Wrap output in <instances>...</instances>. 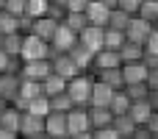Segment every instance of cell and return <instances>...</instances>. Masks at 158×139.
<instances>
[{
  "instance_id": "cell-1",
  "label": "cell",
  "mask_w": 158,
  "mask_h": 139,
  "mask_svg": "<svg viewBox=\"0 0 158 139\" xmlns=\"http://www.w3.org/2000/svg\"><path fill=\"white\" fill-rule=\"evenodd\" d=\"M50 42L36 36V33H22V45H19V61H31V59H50Z\"/></svg>"
},
{
  "instance_id": "cell-2",
  "label": "cell",
  "mask_w": 158,
  "mask_h": 139,
  "mask_svg": "<svg viewBox=\"0 0 158 139\" xmlns=\"http://www.w3.org/2000/svg\"><path fill=\"white\" fill-rule=\"evenodd\" d=\"M92 81H94V78L86 75V72H78V75H72V78L67 81V95H69L72 106H86V103H89Z\"/></svg>"
},
{
  "instance_id": "cell-3",
  "label": "cell",
  "mask_w": 158,
  "mask_h": 139,
  "mask_svg": "<svg viewBox=\"0 0 158 139\" xmlns=\"http://www.w3.org/2000/svg\"><path fill=\"white\" fill-rule=\"evenodd\" d=\"M75 42H78V33H75L69 25H64V22L58 20V25H56V31H53V36H50V50H53V53H69ZM53 53H50V56H53Z\"/></svg>"
},
{
  "instance_id": "cell-4",
  "label": "cell",
  "mask_w": 158,
  "mask_h": 139,
  "mask_svg": "<svg viewBox=\"0 0 158 139\" xmlns=\"http://www.w3.org/2000/svg\"><path fill=\"white\" fill-rule=\"evenodd\" d=\"M150 31H153V22H150V20H144V17H139V14H131V20H128V25H125V39L144 45V39L150 36Z\"/></svg>"
},
{
  "instance_id": "cell-5",
  "label": "cell",
  "mask_w": 158,
  "mask_h": 139,
  "mask_svg": "<svg viewBox=\"0 0 158 139\" xmlns=\"http://www.w3.org/2000/svg\"><path fill=\"white\" fill-rule=\"evenodd\" d=\"M50 72H53L50 59H31V61H22L19 67V78H31V81H42Z\"/></svg>"
},
{
  "instance_id": "cell-6",
  "label": "cell",
  "mask_w": 158,
  "mask_h": 139,
  "mask_svg": "<svg viewBox=\"0 0 158 139\" xmlns=\"http://www.w3.org/2000/svg\"><path fill=\"white\" fill-rule=\"evenodd\" d=\"M119 70H122V81L125 84H147L150 67L144 64V59H139V61H122Z\"/></svg>"
},
{
  "instance_id": "cell-7",
  "label": "cell",
  "mask_w": 158,
  "mask_h": 139,
  "mask_svg": "<svg viewBox=\"0 0 158 139\" xmlns=\"http://www.w3.org/2000/svg\"><path fill=\"white\" fill-rule=\"evenodd\" d=\"M67 134H89V114L86 106H72L67 111Z\"/></svg>"
},
{
  "instance_id": "cell-8",
  "label": "cell",
  "mask_w": 158,
  "mask_h": 139,
  "mask_svg": "<svg viewBox=\"0 0 158 139\" xmlns=\"http://www.w3.org/2000/svg\"><path fill=\"white\" fill-rule=\"evenodd\" d=\"M50 67H53V72H58V75H61V78H67V81H69L72 75H78V72H81V67L72 61V56H69V53H53V56H50Z\"/></svg>"
},
{
  "instance_id": "cell-9",
  "label": "cell",
  "mask_w": 158,
  "mask_h": 139,
  "mask_svg": "<svg viewBox=\"0 0 158 139\" xmlns=\"http://www.w3.org/2000/svg\"><path fill=\"white\" fill-rule=\"evenodd\" d=\"M108 6L106 3H100V0H89L86 3V8H83V14H86V22L89 25H100V28H106V22H108Z\"/></svg>"
},
{
  "instance_id": "cell-10",
  "label": "cell",
  "mask_w": 158,
  "mask_h": 139,
  "mask_svg": "<svg viewBox=\"0 0 158 139\" xmlns=\"http://www.w3.org/2000/svg\"><path fill=\"white\" fill-rule=\"evenodd\" d=\"M17 134H28V137L44 134V117L31 114V111H25V109H22V114H19V131H17Z\"/></svg>"
},
{
  "instance_id": "cell-11",
  "label": "cell",
  "mask_w": 158,
  "mask_h": 139,
  "mask_svg": "<svg viewBox=\"0 0 158 139\" xmlns=\"http://www.w3.org/2000/svg\"><path fill=\"white\" fill-rule=\"evenodd\" d=\"M17 89H19V72H14V70L0 72V98L8 100V103H14Z\"/></svg>"
},
{
  "instance_id": "cell-12",
  "label": "cell",
  "mask_w": 158,
  "mask_h": 139,
  "mask_svg": "<svg viewBox=\"0 0 158 139\" xmlns=\"http://www.w3.org/2000/svg\"><path fill=\"white\" fill-rule=\"evenodd\" d=\"M78 42H81L83 47H89L92 53H97V50L103 47V28H100V25H86V28L78 33Z\"/></svg>"
},
{
  "instance_id": "cell-13",
  "label": "cell",
  "mask_w": 158,
  "mask_h": 139,
  "mask_svg": "<svg viewBox=\"0 0 158 139\" xmlns=\"http://www.w3.org/2000/svg\"><path fill=\"white\" fill-rule=\"evenodd\" d=\"M86 114H89V131L106 128L114 120V114L108 111V106H86Z\"/></svg>"
},
{
  "instance_id": "cell-14",
  "label": "cell",
  "mask_w": 158,
  "mask_h": 139,
  "mask_svg": "<svg viewBox=\"0 0 158 139\" xmlns=\"http://www.w3.org/2000/svg\"><path fill=\"white\" fill-rule=\"evenodd\" d=\"M44 134L64 137V134H67V111H56V109H50V111L44 114Z\"/></svg>"
},
{
  "instance_id": "cell-15",
  "label": "cell",
  "mask_w": 158,
  "mask_h": 139,
  "mask_svg": "<svg viewBox=\"0 0 158 139\" xmlns=\"http://www.w3.org/2000/svg\"><path fill=\"white\" fill-rule=\"evenodd\" d=\"M56 25H58V20H56V17L42 14V17H33V20H31V33H36V36H42V39H47V42H50V36H53Z\"/></svg>"
},
{
  "instance_id": "cell-16",
  "label": "cell",
  "mask_w": 158,
  "mask_h": 139,
  "mask_svg": "<svg viewBox=\"0 0 158 139\" xmlns=\"http://www.w3.org/2000/svg\"><path fill=\"white\" fill-rule=\"evenodd\" d=\"M111 95H114V89H111L108 84H103L100 78H94V81H92V92H89V103H86V106H108Z\"/></svg>"
},
{
  "instance_id": "cell-17",
  "label": "cell",
  "mask_w": 158,
  "mask_h": 139,
  "mask_svg": "<svg viewBox=\"0 0 158 139\" xmlns=\"http://www.w3.org/2000/svg\"><path fill=\"white\" fill-rule=\"evenodd\" d=\"M119 64H122L119 53L117 50H108V47H100L94 53V61H92L94 70H111V67H119Z\"/></svg>"
},
{
  "instance_id": "cell-18",
  "label": "cell",
  "mask_w": 158,
  "mask_h": 139,
  "mask_svg": "<svg viewBox=\"0 0 158 139\" xmlns=\"http://www.w3.org/2000/svg\"><path fill=\"white\" fill-rule=\"evenodd\" d=\"M69 56H72V61L81 67V72H86V70H92V61H94V53L89 50V47H83L81 42H75L72 45V50H69Z\"/></svg>"
},
{
  "instance_id": "cell-19",
  "label": "cell",
  "mask_w": 158,
  "mask_h": 139,
  "mask_svg": "<svg viewBox=\"0 0 158 139\" xmlns=\"http://www.w3.org/2000/svg\"><path fill=\"white\" fill-rule=\"evenodd\" d=\"M67 89V78H61L58 72H50L47 78H42V92L47 95V98H53V95H58V92H64Z\"/></svg>"
},
{
  "instance_id": "cell-20",
  "label": "cell",
  "mask_w": 158,
  "mask_h": 139,
  "mask_svg": "<svg viewBox=\"0 0 158 139\" xmlns=\"http://www.w3.org/2000/svg\"><path fill=\"white\" fill-rule=\"evenodd\" d=\"M117 53H119V59H122V61H139V59L144 56V45L125 39V42H122V47H119Z\"/></svg>"
},
{
  "instance_id": "cell-21",
  "label": "cell",
  "mask_w": 158,
  "mask_h": 139,
  "mask_svg": "<svg viewBox=\"0 0 158 139\" xmlns=\"http://www.w3.org/2000/svg\"><path fill=\"white\" fill-rule=\"evenodd\" d=\"M122 42H125V31H119V28H103V47L119 50Z\"/></svg>"
},
{
  "instance_id": "cell-22",
  "label": "cell",
  "mask_w": 158,
  "mask_h": 139,
  "mask_svg": "<svg viewBox=\"0 0 158 139\" xmlns=\"http://www.w3.org/2000/svg\"><path fill=\"white\" fill-rule=\"evenodd\" d=\"M128 106H131V98L125 95V89H114V95H111V100H108V111H111V114H125Z\"/></svg>"
},
{
  "instance_id": "cell-23",
  "label": "cell",
  "mask_w": 158,
  "mask_h": 139,
  "mask_svg": "<svg viewBox=\"0 0 158 139\" xmlns=\"http://www.w3.org/2000/svg\"><path fill=\"white\" fill-rule=\"evenodd\" d=\"M97 72H100L97 78H100L103 84H108L111 89H122V86H125V81H122V70H119V67H111V70H97Z\"/></svg>"
},
{
  "instance_id": "cell-24",
  "label": "cell",
  "mask_w": 158,
  "mask_h": 139,
  "mask_svg": "<svg viewBox=\"0 0 158 139\" xmlns=\"http://www.w3.org/2000/svg\"><path fill=\"white\" fill-rule=\"evenodd\" d=\"M25 111H31V114H39V117H44L47 111H50V98L42 92V95H36V98H31L28 103H25Z\"/></svg>"
},
{
  "instance_id": "cell-25",
  "label": "cell",
  "mask_w": 158,
  "mask_h": 139,
  "mask_svg": "<svg viewBox=\"0 0 158 139\" xmlns=\"http://www.w3.org/2000/svg\"><path fill=\"white\" fill-rule=\"evenodd\" d=\"M61 22H64V25H69L75 33H81V31L89 25V22H86V14H83V11H64Z\"/></svg>"
},
{
  "instance_id": "cell-26",
  "label": "cell",
  "mask_w": 158,
  "mask_h": 139,
  "mask_svg": "<svg viewBox=\"0 0 158 139\" xmlns=\"http://www.w3.org/2000/svg\"><path fill=\"white\" fill-rule=\"evenodd\" d=\"M19 45H22V33H19V31H14V33H3L0 47H3L8 56H19Z\"/></svg>"
},
{
  "instance_id": "cell-27",
  "label": "cell",
  "mask_w": 158,
  "mask_h": 139,
  "mask_svg": "<svg viewBox=\"0 0 158 139\" xmlns=\"http://www.w3.org/2000/svg\"><path fill=\"white\" fill-rule=\"evenodd\" d=\"M128 20H131V14L114 6V8L108 11V22H106V28H119V31H125V25H128Z\"/></svg>"
},
{
  "instance_id": "cell-28",
  "label": "cell",
  "mask_w": 158,
  "mask_h": 139,
  "mask_svg": "<svg viewBox=\"0 0 158 139\" xmlns=\"http://www.w3.org/2000/svg\"><path fill=\"white\" fill-rule=\"evenodd\" d=\"M14 31H19V17L0 8V33H14Z\"/></svg>"
},
{
  "instance_id": "cell-29",
  "label": "cell",
  "mask_w": 158,
  "mask_h": 139,
  "mask_svg": "<svg viewBox=\"0 0 158 139\" xmlns=\"http://www.w3.org/2000/svg\"><path fill=\"white\" fill-rule=\"evenodd\" d=\"M47 8H50V0H25V14H28L31 20L47 14Z\"/></svg>"
},
{
  "instance_id": "cell-30",
  "label": "cell",
  "mask_w": 158,
  "mask_h": 139,
  "mask_svg": "<svg viewBox=\"0 0 158 139\" xmlns=\"http://www.w3.org/2000/svg\"><path fill=\"white\" fill-rule=\"evenodd\" d=\"M50 109H56V111H69V109H72V100H69V95H67V89L50 98Z\"/></svg>"
},
{
  "instance_id": "cell-31",
  "label": "cell",
  "mask_w": 158,
  "mask_h": 139,
  "mask_svg": "<svg viewBox=\"0 0 158 139\" xmlns=\"http://www.w3.org/2000/svg\"><path fill=\"white\" fill-rule=\"evenodd\" d=\"M139 17H144V20H156V14H158V0H142L139 3V11H136Z\"/></svg>"
},
{
  "instance_id": "cell-32",
  "label": "cell",
  "mask_w": 158,
  "mask_h": 139,
  "mask_svg": "<svg viewBox=\"0 0 158 139\" xmlns=\"http://www.w3.org/2000/svg\"><path fill=\"white\" fill-rule=\"evenodd\" d=\"M122 89H125V95H128L131 100H139V98H147V92H150V86H147V84H125Z\"/></svg>"
},
{
  "instance_id": "cell-33",
  "label": "cell",
  "mask_w": 158,
  "mask_h": 139,
  "mask_svg": "<svg viewBox=\"0 0 158 139\" xmlns=\"http://www.w3.org/2000/svg\"><path fill=\"white\" fill-rule=\"evenodd\" d=\"M144 53L158 56V28H153V31H150V36L144 39Z\"/></svg>"
},
{
  "instance_id": "cell-34",
  "label": "cell",
  "mask_w": 158,
  "mask_h": 139,
  "mask_svg": "<svg viewBox=\"0 0 158 139\" xmlns=\"http://www.w3.org/2000/svg\"><path fill=\"white\" fill-rule=\"evenodd\" d=\"M3 8L19 17V14H25V0H6V3H3Z\"/></svg>"
},
{
  "instance_id": "cell-35",
  "label": "cell",
  "mask_w": 158,
  "mask_h": 139,
  "mask_svg": "<svg viewBox=\"0 0 158 139\" xmlns=\"http://www.w3.org/2000/svg\"><path fill=\"white\" fill-rule=\"evenodd\" d=\"M14 59H17V56H8V53L0 47V72H6V70H14V72H17V67H14Z\"/></svg>"
},
{
  "instance_id": "cell-36",
  "label": "cell",
  "mask_w": 158,
  "mask_h": 139,
  "mask_svg": "<svg viewBox=\"0 0 158 139\" xmlns=\"http://www.w3.org/2000/svg\"><path fill=\"white\" fill-rule=\"evenodd\" d=\"M139 3H142V0H117V8H122V11H128V14H136V11H139Z\"/></svg>"
},
{
  "instance_id": "cell-37",
  "label": "cell",
  "mask_w": 158,
  "mask_h": 139,
  "mask_svg": "<svg viewBox=\"0 0 158 139\" xmlns=\"http://www.w3.org/2000/svg\"><path fill=\"white\" fill-rule=\"evenodd\" d=\"M89 0H67L64 3V11H83Z\"/></svg>"
},
{
  "instance_id": "cell-38",
  "label": "cell",
  "mask_w": 158,
  "mask_h": 139,
  "mask_svg": "<svg viewBox=\"0 0 158 139\" xmlns=\"http://www.w3.org/2000/svg\"><path fill=\"white\" fill-rule=\"evenodd\" d=\"M144 125H147V131H150V134H156V137H158V111H153V114L147 117V123H144Z\"/></svg>"
},
{
  "instance_id": "cell-39",
  "label": "cell",
  "mask_w": 158,
  "mask_h": 139,
  "mask_svg": "<svg viewBox=\"0 0 158 139\" xmlns=\"http://www.w3.org/2000/svg\"><path fill=\"white\" fill-rule=\"evenodd\" d=\"M147 86H150V89L158 86V67H150V72H147Z\"/></svg>"
},
{
  "instance_id": "cell-40",
  "label": "cell",
  "mask_w": 158,
  "mask_h": 139,
  "mask_svg": "<svg viewBox=\"0 0 158 139\" xmlns=\"http://www.w3.org/2000/svg\"><path fill=\"white\" fill-rule=\"evenodd\" d=\"M147 103H150V109H153V111H158V86L147 92Z\"/></svg>"
},
{
  "instance_id": "cell-41",
  "label": "cell",
  "mask_w": 158,
  "mask_h": 139,
  "mask_svg": "<svg viewBox=\"0 0 158 139\" xmlns=\"http://www.w3.org/2000/svg\"><path fill=\"white\" fill-rule=\"evenodd\" d=\"M100 3H106L108 8H114V6H117V0H100Z\"/></svg>"
},
{
  "instance_id": "cell-42",
  "label": "cell",
  "mask_w": 158,
  "mask_h": 139,
  "mask_svg": "<svg viewBox=\"0 0 158 139\" xmlns=\"http://www.w3.org/2000/svg\"><path fill=\"white\" fill-rule=\"evenodd\" d=\"M6 103H8V100H3V98H0V111H3V109H6Z\"/></svg>"
},
{
  "instance_id": "cell-43",
  "label": "cell",
  "mask_w": 158,
  "mask_h": 139,
  "mask_svg": "<svg viewBox=\"0 0 158 139\" xmlns=\"http://www.w3.org/2000/svg\"><path fill=\"white\" fill-rule=\"evenodd\" d=\"M153 28H158V14H156V20H153Z\"/></svg>"
},
{
  "instance_id": "cell-44",
  "label": "cell",
  "mask_w": 158,
  "mask_h": 139,
  "mask_svg": "<svg viewBox=\"0 0 158 139\" xmlns=\"http://www.w3.org/2000/svg\"><path fill=\"white\" fill-rule=\"evenodd\" d=\"M3 3H6V0H0V8H3Z\"/></svg>"
},
{
  "instance_id": "cell-45",
  "label": "cell",
  "mask_w": 158,
  "mask_h": 139,
  "mask_svg": "<svg viewBox=\"0 0 158 139\" xmlns=\"http://www.w3.org/2000/svg\"><path fill=\"white\" fill-rule=\"evenodd\" d=\"M0 42H3V33H0Z\"/></svg>"
}]
</instances>
